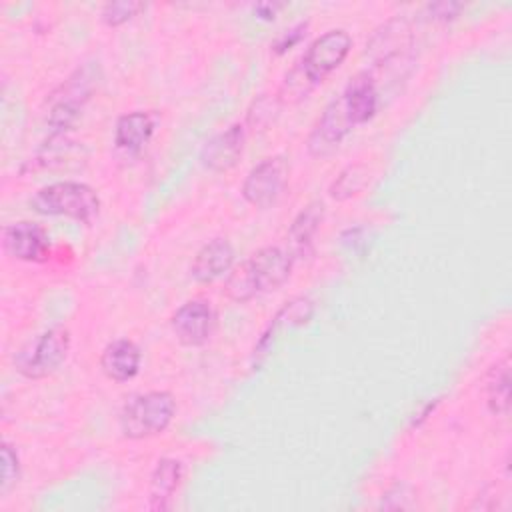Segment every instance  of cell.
Here are the masks:
<instances>
[{
	"instance_id": "obj_23",
	"label": "cell",
	"mask_w": 512,
	"mask_h": 512,
	"mask_svg": "<svg viewBox=\"0 0 512 512\" xmlns=\"http://www.w3.org/2000/svg\"><path fill=\"white\" fill-rule=\"evenodd\" d=\"M462 8H464V4H460V2H434V4L426 6V14L430 20L448 22V20L456 18Z\"/></svg>"
},
{
	"instance_id": "obj_1",
	"label": "cell",
	"mask_w": 512,
	"mask_h": 512,
	"mask_svg": "<svg viewBox=\"0 0 512 512\" xmlns=\"http://www.w3.org/2000/svg\"><path fill=\"white\" fill-rule=\"evenodd\" d=\"M292 254L280 246H262L250 254L226 280V296L248 302L264 292L280 288L292 270Z\"/></svg>"
},
{
	"instance_id": "obj_5",
	"label": "cell",
	"mask_w": 512,
	"mask_h": 512,
	"mask_svg": "<svg viewBox=\"0 0 512 512\" xmlns=\"http://www.w3.org/2000/svg\"><path fill=\"white\" fill-rule=\"evenodd\" d=\"M98 84L96 68L94 66H82L74 74H70L54 92L50 98V110H48V124L62 132L68 130L76 118L80 116V110L92 96L94 88Z\"/></svg>"
},
{
	"instance_id": "obj_21",
	"label": "cell",
	"mask_w": 512,
	"mask_h": 512,
	"mask_svg": "<svg viewBox=\"0 0 512 512\" xmlns=\"http://www.w3.org/2000/svg\"><path fill=\"white\" fill-rule=\"evenodd\" d=\"M140 10H144L142 2H134V0H120V2H108L102 6V20L108 26H122L124 22H128L132 16H136Z\"/></svg>"
},
{
	"instance_id": "obj_19",
	"label": "cell",
	"mask_w": 512,
	"mask_h": 512,
	"mask_svg": "<svg viewBox=\"0 0 512 512\" xmlns=\"http://www.w3.org/2000/svg\"><path fill=\"white\" fill-rule=\"evenodd\" d=\"M486 404L494 416H506L510 408V360L494 364L486 378Z\"/></svg>"
},
{
	"instance_id": "obj_7",
	"label": "cell",
	"mask_w": 512,
	"mask_h": 512,
	"mask_svg": "<svg viewBox=\"0 0 512 512\" xmlns=\"http://www.w3.org/2000/svg\"><path fill=\"white\" fill-rule=\"evenodd\" d=\"M352 48V38L342 28H332L320 34L302 56V74L310 84L322 82L330 72H334L348 56Z\"/></svg>"
},
{
	"instance_id": "obj_10",
	"label": "cell",
	"mask_w": 512,
	"mask_h": 512,
	"mask_svg": "<svg viewBox=\"0 0 512 512\" xmlns=\"http://www.w3.org/2000/svg\"><path fill=\"white\" fill-rule=\"evenodd\" d=\"M336 98L342 104L352 126L368 122L376 114L378 102H380L374 74L368 70L358 72L356 76L350 78V82L344 86V90Z\"/></svg>"
},
{
	"instance_id": "obj_9",
	"label": "cell",
	"mask_w": 512,
	"mask_h": 512,
	"mask_svg": "<svg viewBox=\"0 0 512 512\" xmlns=\"http://www.w3.org/2000/svg\"><path fill=\"white\" fill-rule=\"evenodd\" d=\"M4 252L20 262H46L50 256V238L46 230L30 220H18L2 232Z\"/></svg>"
},
{
	"instance_id": "obj_12",
	"label": "cell",
	"mask_w": 512,
	"mask_h": 512,
	"mask_svg": "<svg viewBox=\"0 0 512 512\" xmlns=\"http://www.w3.org/2000/svg\"><path fill=\"white\" fill-rule=\"evenodd\" d=\"M242 150L244 126L236 122L206 142V146L200 152V162L204 168L212 172H226L238 164Z\"/></svg>"
},
{
	"instance_id": "obj_6",
	"label": "cell",
	"mask_w": 512,
	"mask_h": 512,
	"mask_svg": "<svg viewBox=\"0 0 512 512\" xmlns=\"http://www.w3.org/2000/svg\"><path fill=\"white\" fill-rule=\"evenodd\" d=\"M288 186V162L282 156L260 160L242 182V196L254 208L274 206Z\"/></svg>"
},
{
	"instance_id": "obj_3",
	"label": "cell",
	"mask_w": 512,
	"mask_h": 512,
	"mask_svg": "<svg viewBox=\"0 0 512 512\" xmlns=\"http://www.w3.org/2000/svg\"><path fill=\"white\" fill-rule=\"evenodd\" d=\"M176 414V400L166 390H150L130 398L120 410V430L130 440L162 434Z\"/></svg>"
},
{
	"instance_id": "obj_17",
	"label": "cell",
	"mask_w": 512,
	"mask_h": 512,
	"mask_svg": "<svg viewBox=\"0 0 512 512\" xmlns=\"http://www.w3.org/2000/svg\"><path fill=\"white\" fill-rule=\"evenodd\" d=\"M312 312H314V304H312V300H308V298H304V296H296V298H292L290 302H286V304L276 312V316L272 318V322L268 324V328L262 332L258 344L254 346V356H256V354H262V352L268 348V344H270V340H272V336H274V332H276L278 328L300 326V324L308 322V318L312 316Z\"/></svg>"
},
{
	"instance_id": "obj_20",
	"label": "cell",
	"mask_w": 512,
	"mask_h": 512,
	"mask_svg": "<svg viewBox=\"0 0 512 512\" xmlns=\"http://www.w3.org/2000/svg\"><path fill=\"white\" fill-rule=\"evenodd\" d=\"M368 178H370L368 168L364 164H350L330 184L328 194H330V198L340 200V202L348 200L364 190V186L368 184Z\"/></svg>"
},
{
	"instance_id": "obj_22",
	"label": "cell",
	"mask_w": 512,
	"mask_h": 512,
	"mask_svg": "<svg viewBox=\"0 0 512 512\" xmlns=\"http://www.w3.org/2000/svg\"><path fill=\"white\" fill-rule=\"evenodd\" d=\"M20 478V460L10 442L2 444V480H0V494H8Z\"/></svg>"
},
{
	"instance_id": "obj_11",
	"label": "cell",
	"mask_w": 512,
	"mask_h": 512,
	"mask_svg": "<svg viewBox=\"0 0 512 512\" xmlns=\"http://www.w3.org/2000/svg\"><path fill=\"white\" fill-rule=\"evenodd\" d=\"M412 42V30L406 18H392L382 24L366 44V54L372 58L374 66L392 64L404 54Z\"/></svg>"
},
{
	"instance_id": "obj_15",
	"label": "cell",
	"mask_w": 512,
	"mask_h": 512,
	"mask_svg": "<svg viewBox=\"0 0 512 512\" xmlns=\"http://www.w3.org/2000/svg\"><path fill=\"white\" fill-rule=\"evenodd\" d=\"M154 128H156V122L150 112L136 110V112L122 114L116 120L114 142L120 150L138 152L148 144V140L154 134Z\"/></svg>"
},
{
	"instance_id": "obj_25",
	"label": "cell",
	"mask_w": 512,
	"mask_h": 512,
	"mask_svg": "<svg viewBox=\"0 0 512 512\" xmlns=\"http://www.w3.org/2000/svg\"><path fill=\"white\" fill-rule=\"evenodd\" d=\"M278 8H280L278 4H258V6L254 8V12H256V14H260V18L270 20V18H274V14H276V10H278Z\"/></svg>"
},
{
	"instance_id": "obj_18",
	"label": "cell",
	"mask_w": 512,
	"mask_h": 512,
	"mask_svg": "<svg viewBox=\"0 0 512 512\" xmlns=\"http://www.w3.org/2000/svg\"><path fill=\"white\" fill-rule=\"evenodd\" d=\"M322 214H324V206L320 200L310 202L292 222L290 226V254L294 256H304L310 252L312 246V238L322 222Z\"/></svg>"
},
{
	"instance_id": "obj_4",
	"label": "cell",
	"mask_w": 512,
	"mask_h": 512,
	"mask_svg": "<svg viewBox=\"0 0 512 512\" xmlns=\"http://www.w3.org/2000/svg\"><path fill=\"white\" fill-rule=\"evenodd\" d=\"M70 350V332L64 326H52L32 336L14 356V368L28 380L46 378L56 372Z\"/></svg>"
},
{
	"instance_id": "obj_24",
	"label": "cell",
	"mask_w": 512,
	"mask_h": 512,
	"mask_svg": "<svg viewBox=\"0 0 512 512\" xmlns=\"http://www.w3.org/2000/svg\"><path fill=\"white\" fill-rule=\"evenodd\" d=\"M304 30H306V24H298V26H294V28H290V30H286L278 40H276V44H274V50L278 52V54H282V52H286L288 48H292L300 38H302V34H304Z\"/></svg>"
},
{
	"instance_id": "obj_8",
	"label": "cell",
	"mask_w": 512,
	"mask_h": 512,
	"mask_svg": "<svg viewBox=\"0 0 512 512\" xmlns=\"http://www.w3.org/2000/svg\"><path fill=\"white\" fill-rule=\"evenodd\" d=\"M218 324V314L214 306L204 298H192L180 304L170 316V328L176 340L184 346L206 344Z\"/></svg>"
},
{
	"instance_id": "obj_14",
	"label": "cell",
	"mask_w": 512,
	"mask_h": 512,
	"mask_svg": "<svg viewBox=\"0 0 512 512\" xmlns=\"http://www.w3.org/2000/svg\"><path fill=\"white\" fill-rule=\"evenodd\" d=\"M142 352L136 342L128 338H118L106 344L100 354V368L106 378L114 382H128L140 372Z\"/></svg>"
},
{
	"instance_id": "obj_16",
	"label": "cell",
	"mask_w": 512,
	"mask_h": 512,
	"mask_svg": "<svg viewBox=\"0 0 512 512\" xmlns=\"http://www.w3.org/2000/svg\"><path fill=\"white\" fill-rule=\"evenodd\" d=\"M182 480V462L176 458H160L150 476V508L164 510Z\"/></svg>"
},
{
	"instance_id": "obj_13",
	"label": "cell",
	"mask_w": 512,
	"mask_h": 512,
	"mask_svg": "<svg viewBox=\"0 0 512 512\" xmlns=\"http://www.w3.org/2000/svg\"><path fill=\"white\" fill-rule=\"evenodd\" d=\"M234 246L226 238L208 240L194 256L190 264V274L200 284L216 282L218 278L226 276L234 266Z\"/></svg>"
},
{
	"instance_id": "obj_2",
	"label": "cell",
	"mask_w": 512,
	"mask_h": 512,
	"mask_svg": "<svg viewBox=\"0 0 512 512\" xmlns=\"http://www.w3.org/2000/svg\"><path fill=\"white\" fill-rule=\"evenodd\" d=\"M30 208L42 216H66L88 224L98 216L100 198L84 182L60 180L36 190L30 198Z\"/></svg>"
}]
</instances>
